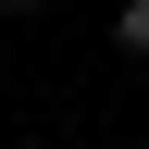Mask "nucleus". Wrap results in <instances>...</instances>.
Wrapping results in <instances>:
<instances>
[{
	"label": "nucleus",
	"instance_id": "1",
	"mask_svg": "<svg viewBox=\"0 0 149 149\" xmlns=\"http://www.w3.org/2000/svg\"><path fill=\"white\" fill-rule=\"evenodd\" d=\"M124 50H137V62H149V0H124Z\"/></svg>",
	"mask_w": 149,
	"mask_h": 149
},
{
	"label": "nucleus",
	"instance_id": "2",
	"mask_svg": "<svg viewBox=\"0 0 149 149\" xmlns=\"http://www.w3.org/2000/svg\"><path fill=\"white\" fill-rule=\"evenodd\" d=\"M13 13H37V0H13Z\"/></svg>",
	"mask_w": 149,
	"mask_h": 149
}]
</instances>
